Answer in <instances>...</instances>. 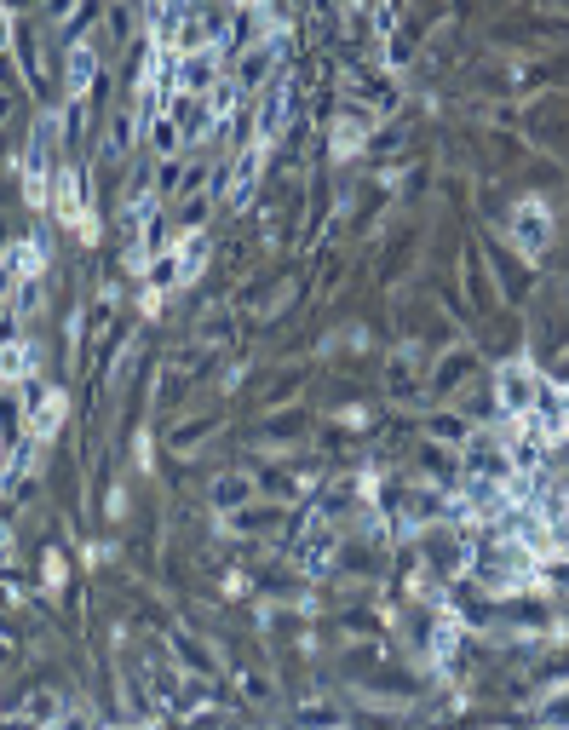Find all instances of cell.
I'll return each instance as SVG.
<instances>
[{
	"label": "cell",
	"mask_w": 569,
	"mask_h": 730,
	"mask_svg": "<svg viewBox=\"0 0 569 730\" xmlns=\"http://www.w3.org/2000/svg\"><path fill=\"white\" fill-rule=\"evenodd\" d=\"M501 403L518 414V420H529V414H535V403H541V380H535V368H529V363L501 368Z\"/></svg>",
	"instance_id": "cell-1"
},
{
	"label": "cell",
	"mask_w": 569,
	"mask_h": 730,
	"mask_svg": "<svg viewBox=\"0 0 569 730\" xmlns=\"http://www.w3.org/2000/svg\"><path fill=\"white\" fill-rule=\"evenodd\" d=\"M512 225H518V248L529 253V259H541V248H547V207L535 202V196H529V202H518V219H512Z\"/></svg>",
	"instance_id": "cell-2"
},
{
	"label": "cell",
	"mask_w": 569,
	"mask_h": 730,
	"mask_svg": "<svg viewBox=\"0 0 569 730\" xmlns=\"http://www.w3.org/2000/svg\"><path fill=\"white\" fill-rule=\"evenodd\" d=\"M58 420H64V391H41V397H35V420H29L35 437H52Z\"/></svg>",
	"instance_id": "cell-3"
},
{
	"label": "cell",
	"mask_w": 569,
	"mask_h": 730,
	"mask_svg": "<svg viewBox=\"0 0 569 730\" xmlns=\"http://www.w3.org/2000/svg\"><path fill=\"white\" fill-rule=\"evenodd\" d=\"M92 64H98V52H92L87 41L69 52V92H87V81H92Z\"/></svg>",
	"instance_id": "cell-4"
},
{
	"label": "cell",
	"mask_w": 569,
	"mask_h": 730,
	"mask_svg": "<svg viewBox=\"0 0 569 730\" xmlns=\"http://www.w3.org/2000/svg\"><path fill=\"white\" fill-rule=\"evenodd\" d=\"M29 374V345H0V380H23Z\"/></svg>",
	"instance_id": "cell-5"
}]
</instances>
